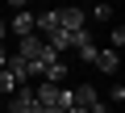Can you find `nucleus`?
<instances>
[{"instance_id":"obj_1","label":"nucleus","mask_w":125,"mask_h":113,"mask_svg":"<svg viewBox=\"0 0 125 113\" xmlns=\"http://www.w3.org/2000/svg\"><path fill=\"white\" fill-rule=\"evenodd\" d=\"M42 50H46V38H38V34H29V38H17V59H25V63H38L42 59Z\"/></svg>"},{"instance_id":"obj_2","label":"nucleus","mask_w":125,"mask_h":113,"mask_svg":"<svg viewBox=\"0 0 125 113\" xmlns=\"http://www.w3.org/2000/svg\"><path fill=\"white\" fill-rule=\"evenodd\" d=\"M9 109H13V113H42V105H38V96H33L29 84L13 92V105H9Z\"/></svg>"},{"instance_id":"obj_3","label":"nucleus","mask_w":125,"mask_h":113,"mask_svg":"<svg viewBox=\"0 0 125 113\" xmlns=\"http://www.w3.org/2000/svg\"><path fill=\"white\" fill-rule=\"evenodd\" d=\"M58 29H67V34L88 29V25H83V9H58Z\"/></svg>"},{"instance_id":"obj_4","label":"nucleus","mask_w":125,"mask_h":113,"mask_svg":"<svg viewBox=\"0 0 125 113\" xmlns=\"http://www.w3.org/2000/svg\"><path fill=\"white\" fill-rule=\"evenodd\" d=\"M4 71L17 80V88H25V84H29V63H25V59H17V54H9V59H4Z\"/></svg>"},{"instance_id":"obj_5","label":"nucleus","mask_w":125,"mask_h":113,"mask_svg":"<svg viewBox=\"0 0 125 113\" xmlns=\"http://www.w3.org/2000/svg\"><path fill=\"white\" fill-rule=\"evenodd\" d=\"M75 105H79V109H88V113H96L104 100H100V92H96L92 84H83V88H75Z\"/></svg>"},{"instance_id":"obj_6","label":"nucleus","mask_w":125,"mask_h":113,"mask_svg":"<svg viewBox=\"0 0 125 113\" xmlns=\"http://www.w3.org/2000/svg\"><path fill=\"white\" fill-rule=\"evenodd\" d=\"M9 34H13V38H29V34H33V13H21V9H17V17L9 21Z\"/></svg>"},{"instance_id":"obj_7","label":"nucleus","mask_w":125,"mask_h":113,"mask_svg":"<svg viewBox=\"0 0 125 113\" xmlns=\"http://www.w3.org/2000/svg\"><path fill=\"white\" fill-rule=\"evenodd\" d=\"M96 67H100L104 75H117V67H121V54H117V50H108V46H104V50H96Z\"/></svg>"},{"instance_id":"obj_8","label":"nucleus","mask_w":125,"mask_h":113,"mask_svg":"<svg viewBox=\"0 0 125 113\" xmlns=\"http://www.w3.org/2000/svg\"><path fill=\"white\" fill-rule=\"evenodd\" d=\"M54 109H58V113L75 109V88H58V100H54Z\"/></svg>"},{"instance_id":"obj_9","label":"nucleus","mask_w":125,"mask_h":113,"mask_svg":"<svg viewBox=\"0 0 125 113\" xmlns=\"http://www.w3.org/2000/svg\"><path fill=\"white\" fill-rule=\"evenodd\" d=\"M0 92H4V96H13V92H17V80H13L9 71H0Z\"/></svg>"},{"instance_id":"obj_10","label":"nucleus","mask_w":125,"mask_h":113,"mask_svg":"<svg viewBox=\"0 0 125 113\" xmlns=\"http://www.w3.org/2000/svg\"><path fill=\"white\" fill-rule=\"evenodd\" d=\"M113 13H117L113 4H96V9H92V17H96V21H113Z\"/></svg>"},{"instance_id":"obj_11","label":"nucleus","mask_w":125,"mask_h":113,"mask_svg":"<svg viewBox=\"0 0 125 113\" xmlns=\"http://www.w3.org/2000/svg\"><path fill=\"white\" fill-rule=\"evenodd\" d=\"M108 96H113V109H117V105L125 100V88H121V84H113V92H108Z\"/></svg>"},{"instance_id":"obj_12","label":"nucleus","mask_w":125,"mask_h":113,"mask_svg":"<svg viewBox=\"0 0 125 113\" xmlns=\"http://www.w3.org/2000/svg\"><path fill=\"white\" fill-rule=\"evenodd\" d=\"M4 38H9V21L0 17V46H4Z\"/></svg>"},{"instance_id":"obj_13","label":"nucleus","mask_w":125,"mask_h":113,"mask_svg":"<svg viewBox=\"0 0 125 113\" xmlns=\"http://www.w3.org/2000/svg\"><path fill=\"white\" fill-rule=\"evenodd\" d=\"M4 59H9V50H4V46H0V71H4Z\"/></svg>"},{"instance_id":"obj_14","label":"nucleus","mask_w":125,"mask_h":113,"mask_svg":"<svg viewBox=\"0 0 125 113\" xmlns=\"http://www.w3.org/2000/svg\"><path fill=\"white\" fill-rule=\"evenodd\" d=\"M96 113H117V109H113V105H100V109H96Z\"/></svg>"},{"instance_id":"obj_15","label":"nucleus","mask_w":125,"mask_h":113,"mask_svg":"<svg viewBox=\"0 0 125 113\" xmlns=\"http://www.w3.org/2000/svg\"><path fill=\"white\" fill-rule=\"evenodd\" d=\"M67 113H88V109H79V105H75V109H67Z\"/></svg>"},{"instance_id":"obj_16","label":"nucleus","mask_w":125,"mask_h":113,"mask_svg":"<svg viewBox=\"0 0 125 113\" xmlns=\"http://www.w3.org/2000/svg\"><path fill=\"white\" fill-rule=\"evenodd\" d=\"M42 113H58V109H42Z\"/></svg>"},{"instance_id":"obj_17","label":"nucleus","mask_w":125,"mask_h":113,"mask_svg":"<svg viewBox=\"0 0 125 113\" xmlns=\"http://www.w3.org/2000/svg\"><path fill=\"white\" fill-rule=\"evenodd\" d=\"M4 113H13V109H4Z\"/></svg>"}]
</instances>
